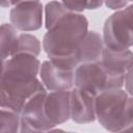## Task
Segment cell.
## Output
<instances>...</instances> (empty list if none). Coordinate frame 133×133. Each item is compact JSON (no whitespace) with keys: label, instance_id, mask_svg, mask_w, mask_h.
I'll use <instances>...</instances> for the list:
<instances>
[{"label":"cell","instance_id":"cell-2","mask_svg":"<svg viewBox=\"0 0 133 133\" xmlns=\"http://www.w3.org/2000/svg\"><path fill=\"white\" fill-rule=\"evenodd\" d=\"M129 94L122 88L105 90L96 97V117L110 132H125L129 127Z\"/></svg>","mask_w":133,"mask_h":133},{"label":"cell","instance_id":"cell-22","mask_svg":"<svg viewBox=\"0 0 133 133\" xmlns=\"http://www.w3.org/2000/svg\"><path fill=\"white\" fill-rule=\"evenodd\" d=\"M9 5H11L9 0H1V6L2 7H8Z\"/></svg>","mask_w":133,"mask_h":133},{"label":"cell","instance_id":"cell-12","mask_svg":"<svg viewBox=\"0 0 133 133\" xmlns=\"http://www.w3.org/2000/svg\"><path fill=\"white\" fill-rule=\"evenodd\" d=\"M41 61L29 54H18L2 61L1 74H16L36 77L41 70Z\"/></svg>","mask_w":133,"mask_h":133},{"label":"cell","instance_id":"cell-19","mask_svg":"<svg viewBox=\"0 0 133 133\" xmlns=\"http://www.w3.org/2000/svg\"><path fill=\"white\" fill-rule=\"evenodd\" d=\"M132 0H104L105 5L112 10H119L128 6V3Z\"/></svg>","mask_w":133,"mask_h":133},{"label":"cell","instance_id":"cell-14","mask_svg":"<svg viewBox=\"0 0 133 133\" xmlns=\"http://www.w3.org/2000/svg\"><path fill=\"white\" fill-rule=\"evenodd\" d=\"M41 42L36 36L29 33H21L17 38V43L11 56L18 54H29L37 57L41 53Z\"/></svg>","mask_w":133,"mask_h":133},{"label":"cell","instance_id":"cell-13","mask_svg":"<svg viewBox=\"0 0 133 133\" xmlns=\"http://www.w3.org/2000/svg\"><path fill=\"white\" fill-rule=\"evenodd\" d=\"M101 61L108 69L126 75V72L133 63V52L129 49L114 50L105 46Z\"/></svg>","mask_w":133,"mask_h":133},{"label":"cell","instance_id":"cell-24","mask_svg":"<svg viewBox=\"0 0 133 133\" xmlns=\"http://www.w3.org/2000/svg\"><path fill=\"white\" fill-rule=\"evenodd\" d=\"M129 131H133V127H132V128H131V129H130Z\"/></svg>","mask_w":133,"mask_h":133},{"label":"cell","instance_id":"cell-15","mask_svg":"<svg viewBox=\"0 0 133 133\" xmlns=\"http://www.w3.org/2000/svg\"><path fill=\"white\" fill-rule=\"evenodd\" d=\"M17 28L12 24H2L1 25V39H0V47H1V59L5 61L8 59L14 51V48L17 43V38L19 36L17 32Z\"/></svg>","mask_w":133,"mask_h":133},{"label":"cell","instance_id":"cell-20","mask_svg":"<svg viewBox=\"0 0 133 133\" xmlns=\"http://www.w3.org/2000/svg\"><path fill=\"white\" fill-rule=\"evenodd\" d=\"M125 86H126V91L129 94V96H133V63L126 72Z\"/></svg>","mask_w":133,"mask_h":133},{"label":"cell","instance_id":"cell-4","mask_svg":"<svg viewBox=\"0 0 133 133\" xmlns=\"http://www.w3.org/2000/svg\"><path fill=\"white\" fill-rule=\"evenodd\" d=\"M125 84V74L108 69L101 60L79 64L75 70V86L94 95L105 90L122 88Z\"/></svg>","mask_w":133,"mask_h":133},{"label":"cell","instance_id":"cell-1","mask_svg":"<svg viewBox=\"0 0 133 133\" xmlns=\"http://www.w3.org/2000/svg\"><path fill=\"white\" fill-rule=\"evenodd\" d=\"M88 32V21L84 15L71 11L59 20L43 38V48L56 65L76 70L79 65L76 51L79 43Z\"/></svg>","mask_w":133,"mask_h":133},{"label":"cell","instance_id":"cell-8","mask_svg":"<svg viewBox=\"0 0 133 133\" xmlns=\"http://www.w3.org/2000/svg\"><path fill=\"white\" fill-rule=\"evenodd\" d=\"M39 76L43 84L50 91L71 90L75 86V71L60 68L50 59L42 63Z\"/></svg>","mask_w":133,"mask_h":133},{"label":"cell","instance_id":"cell-3","mask_svg":"<svg viewBox=\"0 0 133 133\" xmlns=\"http://www.w3.org/2000/svg\"><path fill=\"white\" fill-rule=\"evenodd\" d=\"M47 90L37 77L1 74L0 80V105L19 113L25 104L37 92Z\"/></svg>","mask_w":133,"mask_h":133},{"label":"cell","instance_id":"cell-9","mask_svg":"<svg viewBox=\"0 0 133 133\" xmlns=\"http://www.w3.org/2000/svg\"><path fill=\"white\" fill-rule=\"evenodd\" d=\"M96 95L74 86L71 89V118L77 124L92 123L96 117Z\"/></svg>","mask_w":133,"mask_h":133},{"label":"cell","instance_id":"cell-17","mask_svg":"<svg viewBox=\"0 0 133 133\" xmlns=\"http://www.w3.org/2000/svg\"><path fill=\"white\" fill-rule=\"evenodd\" d=\"M21 113L1 107L0 115V132L1 133H17L21 130Z\"/></svg>","mask_w":133,"mask_h":133},{"label":"cell","instance_id":"cell-6","mask_svg":"<svg viewBox=\"0 0 133 133\" xmlns=\"http://www.w3.org/2000/svg\"><path fill=\"white\" fill-rule=\"evenodd\" d=\"M47 90L34 95L24 106L21 112L20 132H48L55 127L47 117L45 111V100Z\"/></svg>","mask_w":133,"mask_h":133},{"label":"cell","instance_id":"cell-18","mask_svg":"<svg viewBox=\"0 0 133 133\" xmlns=\"http://www.w3.org/2000/svg\"><path fill=\"white\" fill-rule=\"evenodd\" d=\"M61 2L74 12H81L88 6V0H61Z\"/></svg>","mask_w":133,"mask_h":133},{"label":"cell","instance_id":"cell-16","mask_svg":"<svg viewBox=\"0 0 133 133\" xmlns=\"http://www.w3.org/2000/svg\"><path fill=\"white\" fill-rule=\"evenodd\" d=\"M71 10L62 3L58 1H51L46 4L45 7V26L46 29H51L59 20L66 16Z\"/></svg>","mask_w":133,"mask_h":133},{"label":"cell","instance_id":"cell-7","mask_svg":"<svg viewBox=\"0 0 133 133\" xmlns=\"http://www.w3.org/2000/svg\"><path fill=\"white\" fill-rule=\"evenodd\" d=\"M9 19L10 23L20 31H35L43 25V5L39 1L16 4L10 9Z\"/></svg>","mask_w":133,"mask_h":133},{"label":"cell","instance_id":"cell-11","mask_svg":"<svg viewBox=\"0 0 133 133\" xmlns=\"http://www.w3.org/2000/svg\"><path fill=\"white\" fill-rule=\"evenodd\" d=\"M104 48L105 44L101 34L97 31H88L77 47L76 57L78 63L100 61Z\"/></svg>","mask_w":133,"mask_h":133},{"label":"cell","instance_id":"cell-23","mask_svg":"<svg viewBox=\"0 0 133 133\" xmlns=\"http://www.w3.org/2000/svg\"><path fill=\"white\" fill-rule=\"evenodd\" d=\"M126 7H127V8H128V9H129V10H130L132 14H133V4H130V5L126 6Z\"/></svg>","mask_w":133,"mask_h":133},{"label":"cell","instance_id":"cell-5","mask_svg":"<svg viewBox=\"0 0 133 133\" xmlns=\"http://www.w3.org/2000/svg\"><path fill=\"white\" fill-rule=\"evenodd\" d=\"M103 41L106 47L126 50L133 46V14L127 8L116 10L103 27Z\"/></svg>","mask_w":133,"mask_h":133},{"label":"cell","instance_id":"cell-25","mask_svg":"<svg viewBox=\"0 0 133 133\" xmlns=\"http://www.w3.org/2000/svg\"><path fill=\"white\" fill-rule=\"evenodd\" d=\"M132 1H133V0H132Z\"/></svg>","mask_w":133,"mask_h":133},{"label":"cell","instance_id":"cell-21","mask_svg":"<svg viewBox=\"0 0 133 133\" xmlns=\"http://www.w3.org/2000/svg\"><path fill=\"white\" fill-rule=\"evenodd\" d=\"M10 1V4L14 6L16 4H19V3H22V2H27V1H39V0H9Z\"/></svg>","mask_w":133,"mask_h":133},{"label":"cell","instance_id":"cell-10","mask_svg":"<svg viewBox=\"0 0 133 133\" xmlns=\"http://www.w3.org/2000/svg\"><path fill=\"white\" fill-rule=\"evenodd\" d=\"M45 111L54 125H61L71 118V90H57L47 94Z\"/></svg>","mask_w":133,"mask_h":133}]
</instances>
